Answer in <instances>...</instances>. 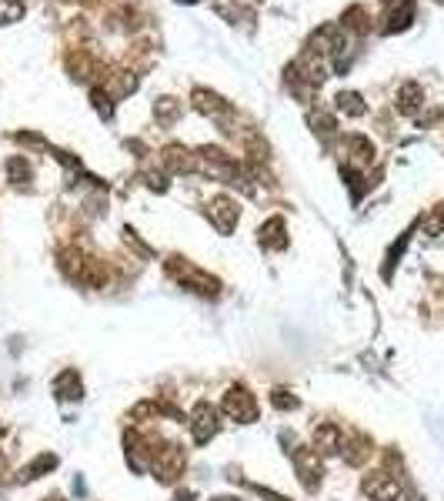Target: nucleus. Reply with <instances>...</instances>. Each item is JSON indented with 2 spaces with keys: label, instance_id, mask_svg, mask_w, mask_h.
<instances>
[{
  "label": "nucleus",
  "instance_id": "f257e3e1",
  "mask_svg": "<svg viewBox=\"0 0 444 501\" xmlns=\"http://www.w3.org/2000/svg\"><path fill=\"white\" fill-rule=\"evenodd\" d=\"M224 412H228L230 418H238V421H254V418H257V404H254V398L244 388H234L228 395V401H224Z\"/></svg>",
  "mask_w": 444,
  "mask_h": 501
},
{
  "label": "nucleus",
  "instance_id": "f03ea898",
  "mask_svg": "<svg viewBox=\"0 0 444 501\" xmlns=\"http://www.w3.org/2000/svg\"><path fill=\"white\" fill-rule=\"evenodd\" d=\"M190 428H194V438H197V441H207V438L217 431L214 408H211V404H197V408H194V421H190Z\"/></svg>",
  "mask_w": 444,
  "mask_h": 501
},
{
  "label": "nucleus",
  "instance_id": "7ed1b4c3",
  "mask_svg": "<svg viewBox=\"0 0 444 501\" xmlns=\"http://www.w3.org/2000/svg\"><path fill=\"white\" fill-rule=\"evenodd\" d=\"M211 214H214V221H217V228H221V231H230V224L238 221V207L230 204L228 197H217L214 207H211Z\"/></svg>",
  "mask_w": 444,
  "mask_h": 501
},
{
  "label": "nucleus",
  "instance_id": "20e7f679",
  "mask_svg": "<svg viewBox=\"0 0 444 501\" xmlns=\"http://www.w3.org/2000/svg\"><path fill=\"white\" fill-rule=\"evenodd\" d=\"M314 445H317L321 451H334V448H338V428H334V424H324V428H317Z\"/></svg>",
  "mask_w": 444,
  "mask_h": 501
},
{
  "label": "nucleus",
  "instance_id": "39448f33",
  "mask_svg": "<svg viewBox=\"0 0 444 501\" xmlns=\"http://www.w3.org/2000/svg\"><path fill=\"white\" fill-rule=\"evenodd\" d=\"M338 101H341V111H347V114H364V104L357 94H341Z\"/></svg>",
  "mask_w": 444,
  "mask_h": 501
}]
</instances>
